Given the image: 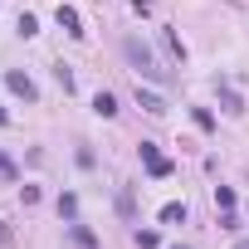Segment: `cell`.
<instances>
[{
  "label": "cell",
  "instance_id": "1",
  "mask_svg": "<svg viewBox=\"0 0 249 249\" xmlns=\"http://www.w3.org/2000/svg\"><path fill=\"white\" fill-rule=\"evenodd\" d=\"M122 54H127V59L137 64V73H147V78H161V69L152 64V54H147V49H142L137 39H127V44H122Z\"/></svg>",
  "mask_w": 249,
  "mask_h": 249
},
{
  "label": "cell",
  "instance_id": "2",
  "mask_svg": "<svg viewBox=\"0 0 249 249\" xmlns=\"http://www.w3.org/2000/svg\"><path fill=\"white\" fill-rule=\"evenodd\" d=\"M142 161H147V171H152V176H171V161H166L152 142H142Z\"/></svg>",
  "mask_w": 249,
  "mask_h": 249
},
{
  "label": "cell",
  "instance_id": "3",
  "mask_svg": "<svg viewBox=\"0 0 249 249\" xmlns=\"http://www.w3.org/2000/svg\"><path fill=\"white\" fill-rule=\"evenodd\" d=\"M5 83H10V93H20L25 103H35V83H30L25 73H15V69H10V73H5Z\"/></svg>",
  "mask_w": 249,
  "mask_h": 249
},
{
  "label": "cell",
  "instance_id": "4",
  "mask_svg": "<svg viewBox=\"0 0 249 249\" xmlns=\"http://www.w3.org/2000/svg\"><path fill=\"white\" fill-rule=\"evenodd\" d=\"M59 25H64V30H69L73 39L83 35V20H78V10H73V5H59Z\"/></svg>",
  "mask_w": 249,
  "mask_h": 249
},
{
  "label": "cell",
  "instance_id": "5",
  "mask_svg": "<svg viewBox=\"0 0 249 249\" xmlns=\"http://www.w3.org/2000/svg\"><path fill=\"white\" fill-rule=\"evenodd\" d=\"M93 112H98V117H117V98H112V93H98V98H93Z\"/></svg>",
  "mask_w": 249,
  "mask_h": 249
},
{
  "label": "cell",
  "instance_id": "6",
  "mask_svg": "<svg viewBox=\"0 0 249 249\" xmlns=\"http://www.w3.org/2000/svg\"><path fill=\"white\" fill-rule=\"evenodd\" d=\"M137 103H142V107H147V112H166V103H161V98H157V93H142V88H137Z\"/></svg>",
  "mask_w": 249,
  "mask_h": 249
},
{
  "label": "cell",
  "instance_id": "7",
  "mask_svg": "<svg viewBox=\"0 0 249 249\" xmlns=\"http://www.w3.org/2000/svg\"><path fill=\"white\" fill-rule=\"evenodd\" d=\"M215 205H220V210H234V191H230V186H215Z\"/></svg>",
  "mask_w": 249,
  "mask_h": 249
},
{
  "label": "cell",
  "instance_id": "8",
  "mask_svg": "<svg viewBox=\"0 0 249 249\" xmlns=\"http://www.w3.org/2000/svg\"><path fill=\"white\" fill-rule=\"evenodd\" d=\"M161 220H166V225H181V220H186V205H176V200H171V205L161 210Z\"/></svg>",
  "mask_w": 249,
  "mask_h": 249
},
{
  "label": "cell",
  "instance_id": "9",
  "mask_svg": "<svg viewBox=\"0 0 249 249\" xmlns=\"http://www.w3.org/2000/svg\"><path fill=\"white\" fill-rule=\"evenodd\" d=\"M137 244H142V249H157L161 234H157V230H137Z\"/></svg>",
  "mask_w": 249,
  "mask_h": 249
},
{
  "label": "cell",
  "instance_id": "10",
  "mask_svg": "<svg viewBox=\"0 0 249 249\" xmlns=\"http://www.w3.org/2000/svg\"><path fill=\"white\" fill-rule=\"evenodd\" d=\"M0 181H15V161H10L5 152H0Z\"/></svg>",
  "mask_w": 249,
  "mask_h": 249
},
{
  "label": "cell",
  "instance_id": "11",
  "mask_svg": "<svg viewBox=\"0 0 249 249\" xmlns=\"http://www.w3.org/2000/svg\"><path fill=\"white\" fill-rule=\"evenodd\" d=\"M0 122H5V107H0Z\"/></svg>",
  "mask_w": 249,
  "mask_h": 249
}]
</instances>
